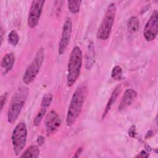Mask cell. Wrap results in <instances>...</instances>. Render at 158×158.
<instances>
[{
    "mask_svg": "<svg viewBox=\"0 0 158 158\" xmlns=\"http://www.w3.org/2000/svg\"><path fill=\"white\" fill-rule=\"evenodd\" d=\"M94 62V47L92 44H89L88 46V53L86 59V67L88 69L91 68Z\"/></svg>",
    "mask_w": 158,
    "mask_h": 158,
    "instance_id": "obj_16",
    "label": "cell"
},
{
    "mask_svg": "<svg viewBox=\"0 0 158 158\" xmlns=\"http://www.w3.org/2000/svg\"><path fill=\"white\" fill-rule=\"evenodd\" d=\"M15 57L12 52H9L4 55L1 61V69L2 75L7 74L14 67Z\"/></svg>",
    "mask_w": 158,
    "mask_h": 158,
    "instance_id": "obj_12",
    "label": "cell"
},
{
    "mask_svg": "<svg viewBox=\"0 0 158 158\" xmlns=\"http://www.w3.org/2000/svg\"><path fill=\"white\" fill-rule=\"evenodd\" d=\"M137 96V93L135 90L133 89H127L120 102L118 105V110H123L134 102Z\"/></svg>",
    "mask_w": 158,
    "mask_h": 158,
    "instance_id": "obj_11",
    "label": "cell"
},
{
    "mask_svg": "<svg viewBox=\"0 0 158 158\" xmlns=\"http://www.w3.org/2000/svg\"><path fill=\"white\" fill-rule=\"evenodd\" d=\"M44 141H45V139L44 136H43L42 135L38 136L37 138V143L39 146H42L44 143Z\"/></svg>",
    "mask_w": 158,
    "mask_h": 158,
    "instance_id": "obj_24",
    "label": "cell"
},
{
    "mask_svg": "<svg viewBox=\"0 0 158 158\" xmlns=\"http://www.w3.org/2000/svg\"><path fill=\"white\" fill-rule=\"evenodd\" d=\"M44 59V51L42 47L36 51L32 61L27 66L24 72L22 80L23 82L28 85L31 83L37 76Z\"/></svg>",
    "mask_w": 158,
    "mask_h": 158,
    "instance_id": "obj_5",
    "label": "cell"
},
{
    "mask_svg": "<svg viewBox=\"0 0 158 158\" xmlns=\"http://www.w3.org/2000/svg\"><path fill=\"white\" fill-rule=\"evenodd\" d=\"M72 31V22L70 17H67L62 27V31L59 44L58 53L62 55L67 48Z\"/></svg>",
    "mask_w": 158,
    "mask_h": 158,
    "instance_id": "obj_9",
    "label": "cell"
},
{
    "mask_svg": "<svg viewBox=\"0 0 158 158\" xmlns=\"http://www.w3.org/2000/svg\"><path fill=\"white\" fill-rule=\"evenodd\" d=\"M87 94L88 88L84 85H81L75 89L72 96L67 113L66 123L67 126L73 125L77 120L81 112Z\"/></svg>",
    "mask_w": 158,
    "mask_h": 158,
    "instance_id": "obj_1",
    "label": "cell"
},
{
    "mask_svg": "<svg viewBox=\"0 0 158 158\" xmlns=\"http://www.w3.org/2000/svg\"><path fill=\"white\" fill-rule=\"evenodd\" d=\"M139 28V20L136 16L130 17L127 22V30L130 33L136 32Z\"/></svg>",
    "mask_w": 158,
    "mask_h": 158,
    "instance_id": "obj_14",
    "label": "cell"
},
{
    "mask_svg": "<svg viewBox=\"0 0 158 158\" xmlns=\"http://www.w3.org/2000/svg\"><path fill=\"white\" fill-rule=\"evenodd\" d=\"M83 62V55L81 49L78 46H75L70 54L68 65L67 84L70 87L76 82L81 72Z\"/></svg>",
    "mask_w": 158,
    "mask_h": 158,
    "instance_id": "obj_3",
    "label": "cell"
},
{
    "mask_svg": "<svg viewBox=\"0 0 158 158\" xmlns=\"http://www.w3.org/2000/svg\"><path fill=\"white\" fill-rule=\"evenodd\" d=\"M81 1H68L67 7L72 14H77L80 11Z\"/></svg>",
    "mask_w": 158,
    "mask_h": 158,
    "instance_id": "obj_17",
    "label": "cell"
},
{
    "mask_svg": "<svg viewBox=\"0 0 158 158\" xmlns=\"http://www.w3.org/2000/svg\"><path fill=\"white\" fill-rule=\"evenodd\" d=\"M52 98L53 96L51 93H46L44 95H43L41 102V107L45 108L48 107L52 102Z\"/></svg>",
    "mask_w": 158,
    "mask_h": 158,
    "instance_id": "obj_20",
    "label": "cell"
},
{
    "mask_svg": "<svg viewBox=\"0 0 158 158\" xmlns=\"http://www.w3.org/2000/svg\"><path fill=\"white\" fill-rule=\"evenodd\" d=\"M116 6L114 2L110 3L107 7L103 19L96 31V37L101 40L109 38L114 25L116 14Z\"/></svg>",
    "mask_w": 158,
    "mask_h": 158,
    "instance_id": "obj_4",
    "label": "cell"
},
{
    "mask_svg": "<svg viewBox=\"0 0 158 158\" xmlns=\"http://www.w3.org/2000/svg\"><path fill=\"white\" fill-rule=\"evenodd\" d=\"M40 154V149L36 145H31L20 156V157H38Z\"/></svg>",
    "mask_w": 158,
    "mask_h": 158,
    "instance_id": "obj_15",
    "label": "cell"
},
{
    "mask_svg": "<svg viewBox=\"0 0 158 158\" xmlns=\"http://www.w3.org/2000/svg\"><path fill=\"white\" fill-rule=\"evenodd\" d=\"M28 96V89L22 86L13 94L7 111V122L14 123L19 117Z\"/></svg>",
    "mask_w": 158,
    "mask_h": 158,
    "instance_id": "obj_2",
    "label": "cell"
},
{
    "mask_svg": "<svg viewBox=\"0 0 158 158\" xmlns=\"http://www.w3.org/2000/svg\"><path fill=\"white\" fill-rule=\"evenodd\" d=\"M45 127L48 136L54 134L60 126L61 120L58 114L54 110H51L46 116Z\"/></svg>",
    "mask_w": 158,
    "mask_h": 158,
    "instance_id": "obj_10",
    "label": "cell"
},
{
    "mask_svg": "<svg viewBox=\"0 0 158 158\" xmlns=\"http://www.w3.org/2000/svg\"><path fill=\"white\" fill-rule=\"evenodd\" d=\"M27 128L25 122L19 123L12 133V144L13 151L16 156H19L23 149L27 139Z\"/></svg>",
    "mask_w": 158,
    "mask_h": 158,
    "instance_id": "obj_6",
    "label": "cell"
},
{
    "mask_svg": "<svg viewBox=\"0 0 158 158\" xmlns=\"http://www.w3.org/2000/svg\"><path fill=\"white\" fill-rule=\"evenodd\" d=\"M82 151H83V148H82V147H80V148H78V149L76 151V152H75V154L73 155V157H79V156H80V154L81 153Z\"/></svg>",
    "mask_w": 158,
    "mask_h": 158,
    "instance_id": "obj_26",
    "label": "cell"
},
{
    "mask_svg": "<svg viewBox=\"0 0 158 158\" xmlns=\"http://www.w3.org/2000/svg\"><path fill=\"white\" fill-rule=\"evenodd\" d=\"M7 98V93H4L1 96V110H2L4 106L5 105V103L6 102Z\"/></svg>",
    "mask_w": 158,
    "mask_h": 158,
    "instance_id": "obj_22",
    "label": "cell"
},
{
    "mask_svg": "<svg viewBox=\"0 0 158 158\" xmlns=\"http://www.w3.org/2000/svg\"><path fill=\"white\" fill-rule=\"evenodd\" d=\"M157 31L158 12L156 10H155L153 11L145 25L143 31V35L145 40L148 41H153L157 36Z\"/></svg>",
    "mask_w": 158,
    "mask_h": 158,
    "instance_id": "obj_8",
    "label": "cell"
},
{
    "mask_svg": "<svg viewBox=\"0 0 158 158\" xmlns=\"http://www.w3.org/2000/svg\"><path fill=\"white\" fill-rule=\"evenodd\" d=\"M128 135L131 136V137H135V135H136V128L135 127L134 125H132L128 131Z\"/></svg>",
    "mask_w": 158,
    "mask_h": 158,
    "instance_id": "obj_23",
    "label": "cell"
},
{
    "mask_svg": "<svg viewBox=\"0 0 158 158\" xmlns=\"http://www.w3.org/2000/svg\"><path fill=\"white\" fill-rule=\"evenodd\" d=\"M46 109L47 108L41 107L40 110L38 111V114H36V117L34 118V120H33V125H34V126L38 127V126H39L40 125L43 118H44V115L46 114Z\"/></svg>",
    "mask_w": 158,
    "mask_h": 158,
    "instance_id": "obj_19",
    "label": "cell"
},
{
    "mask_svg": "<svg viewBox=\"0 0 158 158\" xmlns=\"http://www.w3.org/2000/svg\"><path fill=\"white\" fill-rule=\"evenodd\" d=\"M149 156L148 153H147L145 151H141L139 154L136 156V157H148Z\"/></svg>",
    "mask_w": 158,
    "mask_h": 158,
    "instance_id": "obj_25",
    "label": "cell"
},
{
    "mask_svg": "<svg viewBox=\"0 0 158 158\" xmlns=\"http://www.w3.org/2000/svg\"><path fill=\"white\" fill-rule=\"evenodd\" d=\"M122 69L118 65H115L112 70L111 77L114 80H120L122 76Z\"/></svg>",
    "mask_w": 158,
    "mask_h": 158,
    "instance_id": "obj_21",
    "label": "cell"
},
{
    "mask_svg": "<svg viewBox=\"0 0 158 158\" xmlns=\"http://www.w3.org/2000/svg\"><path fill=\"white\" fill-rule=\"evenodd\" d=\"M121 91V86L120 85H117L115 89H114V91H112L110 96V98L109 99V101L106 104V106L105 107V109L103 112V114L102 115V119L103 120L106 117V115L108 114L109 110H110L112 105L114 104V102H115L118 96L119 95Z\"/></svg>",
    "mask_w": 158,
    "mask_h": 158,
    "instance_id": "obj_13",
    "label": "cell"
},
{
    "mask_svg": "<svg viewBox=\"0 0 158 158\" xmlns=\"http://www.w3.org/2000/svg\"><path fill=\"white\" fill-rule=\"evenodd\" d=\"M45 1L34 0L31 2L28 12L27 23L29 27L35 28L38 23Z\"/></svg>",
    "mask_w": 158,
    "mask_h": 158,
    "instance_id": "obj_7",
    "label": "cell"
},
{
    "mask_svg": "<svg viewBox=\"0 0 158 158\" xmlns=\"http://www.w3.org/2000/svg\"><path fill=\"white\" fill-rule=\"evenodd\" d=\"M7 40L11 45L16 46L19 41V36L17 31L15 30H11L8 35Z\"/></svg>",
    "mask_w": 158,
    "mask_h": 158,
    "instance_id": "obj_18",
    "label": "cell"
}]
</instances>
